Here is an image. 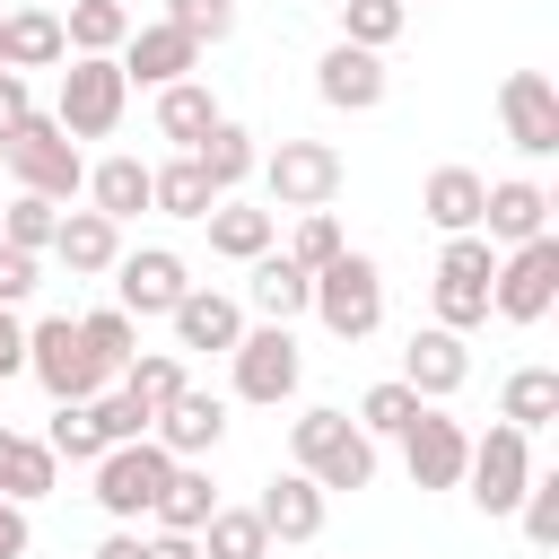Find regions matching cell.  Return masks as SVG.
Masks as SVG:
<instances>
[{
    "label": "cell",
    "instance_id": "cell-1",
    "mask_svg": "<svg viewBox=\"0 0 559 559\" xmlns=\"http://www.w3.org/2000/svg\"><path fill=\"white\" fill-rule=\"evenodd\" d=\"M288 454H297V472L314 489H367L376 480V437L349 411H332V402H314V411L288 419Z\"/></svg>",
    "mask_w": 559,
    "mask_h": 559
},
{
    "label": "cell",
    "instance_id": "cell-2",
    "mask_svg": "<svg viewBox=\"0 0 559 559\" xmlns=\"http://www.w3.org/2000/svg\"><path fill=\"white\" fill-rule=\"evenodd\" d=\"M0 166L17 175V192H44V201H70V192L87 183L79 140H70L52 114H26L17 131H0Z\"/></svg>",
    "mask_w": 559,
    "mask_h": 559
},
{
    "label": "cell",
    "instance_id": "cell-3",
    "mask_svg": "<svg viewBox=\"0 0 559 559\" xmlns=\"http://www.w3.org/2000/svg\"><path fill=\"white\" fill-rule=\"evenodd\" d=\"M306 314H314L332 341H367V332L384 323V271H376V253H332V262L314 271Z\"/></svg>",
    "mask_w": 559,
    "mask_h": 559
},
{
    "label": "cell",
    "instance_id": "cell-4",
    "mask_svg": "<svg viewBox=\"0 0 559 559\" xmlns=\"http://www.w3.org/2000/svg\"><path fill=\"white\" fill-rule=\"evenodd\" d=\"M26 376H35L52 402H96V393H105V358L87 349L79 314H44V323L26 332Z\"/></svg>",
    "mask_w": 559,
    "mask_h": 559
},
{
    "label": "cell",
    "instance_id": "cell-5",
    "mask_svg": "<svg viewBox=\"0 0 559 559\" xmlns=\"http://www.w3.org/2000/svg\"><path fill=\"white\" fill-rule=\"evenodd\" d=\"M122 105H131V79H122V61H114V52H70L52 122H61L70 140H105V131L122 122Z\"/></svg>",
    "mask_w": 559,
    "mask_h": 559
},
{
    "label": "cell",
    "instance_id": "cell-6",
    "mask_svg": "<svg viewBox=\"0 0 559 559\" xmlns=\"http://www.w3.org/2000/svg\"><path fill=\"white\" fill-rule=\"evenodd\" d=\"M87 472H96V507H105L114 524H140V515L157 507V489H166L175 454H166L157 437H122V445H105Z\"/></svg>",
    "mask_w": 559,
    "mask_h": 559
},
{
    "label": "cell",
    "instance_id": "cell-7",
    "mask_svg": "<svg viewBox=\"0 0 559 559\" xmlns=\"http://www.w3.org/2000/svg\"><path fill=\"white\" fill-rule=\"evenodd\" d=\"M550 306H559V236L507 245L498 271H489V314H507V323H542Z\"/></svg>",
    "mask_w": 559,
    "mask_h": 559
},
{
    "label": "cell",
    "instance_id": "cell-8",
    "mask_svg": "<svg viewBox=\"0 0 559 559\" xmlns=\"http://www.w3.org/2000/svg\"><path fill=\"white\" fill-rule=\"evenodd\" d=\"M341 148L332 140H280L271 157H262V192H271V210H332V192H341Z\"/></svg>",
    "mask_w": 559,
    "mask_h": 559
},
{
    "label": "cell",
    "instance_id": "cell-9",
    "mask_svg": "<svg viewBox=\"0 0 559 559\" xmlns=\"http://www.w3.org/2000/svg\"><path fill=\"white\" fill-rule=\"evenodd\" d=\"M489 271H498V245L480 227L472 236H445V253H437V323L445 332L489 323Z\"/></svg>",
    "mask_w": 559,
    "mask_h": 559
},
{
    "label": "cell",
    "instance_id": "cell-10",
    "mask_svg": "<svg viewBox=\"0 0 559 559\" xmlns=\"http://www.w3.org/2000/svg\"><path fill=\"white\" fill-rule=\"evenodd\" d=\"M463 480H472L480 515H515V498L533 480V437L507 428V419H489V437H472V454H463Z\"/></svg>",
    "mask_w": 559,
    "mask_h": 559
},
{
    "label": "cell",
    "instance_id": "cell-11",
    "mask_svg": "<svg viewBox=\"0 0 559 559\" xmlns=\"http://www.w3.org/2000/svg\"><path fill=\"white\" fill-rule=\"evenodd\" d=\"M236 402H288L297 393V376H306V358H297V332L288 323H262V332H236Z\"/></svg>",
    "mask_w": 559,
    "mask_h": 559
},
{
    "label": "cell",
    "instance_id": "cell-12",
    "mask_svg": "<svg viewBox=\"0 0 559 559\" xmlns=\"http://www.w3.org/2000/svg\"><path fill=\"white\" fill-rule=\"evenodd\" d=\"M463 454H472V428L445 419L437 402H419L411 428H402V472H411V489H463Z\"/></svg>",
    "mask_w": 559,
    "mask_h": 559
},
{
    "label": "cell",
    "instance_id": "cell-13",
    "mask_svg": "<svg viewBox=\"0 0 559 559\" xmlns=\"http://www.w3.org/2000/svg\"><path fill=\"white\" fill-rule=\"evenodd\" d=\"M183 288H192L183 253H166V245L114 253V306H122L131 323H148V314H175V297H183Z\"/></svg>",
    "mask_w": 559,
    "mask_h": 559
},
{
    "label": "cell",
    "instance_id": "cell-14",
    "mask_svg": "<svg viewBox=\"0 0 559 559\" xmlns=\"http://www.w3.org/2000/svg\"><path fill=\"white\" fill-rule=\"evenodd\" d=\"M498 114H507V140H515L524 157H559V87H550L542 70H507Z\"/></svg>",
    "mask_w": 559,
    "mask_h": 559
},
{
    "label": "cell",
    "instance_id": "cell-15",
    "mask_svg": "<svg viewBox=\"0 0 559 559\" xmlns=\"http://www.w3.org/2000/svg\"><path fill=\"white\" fill-rule=\"evenodd\" d=\"M114 61H122V79H131V87H175V79H192V70H201V44H192L183 26H166V17H157V26H131Z\"/></svg>",
    "mask_w": 559,
    "mask_h": 559
},
{
    "label": "cell",
    "instance_id": "cell-16",
    "mask_svg": "<svg viewBox=\"0 0 559 559\" xmlns=\"http://www.w3.org/2000/svg\"><path fill=\"white\" fill-rule=\"evenodd\" d=\"M463 376H472V349H463V332H445V323L411 332V349H402V384H411L419 402H445V393H463Z\"/></svg>",
    "mask_w": 559,
    "mask_h": 559
},
{
    "label": "cell",
    "instance_id": "cell-17",
    "mask_svg": "<svg viewBox=\"0 0 559 559\" xmlns=\"http://www.w3.org/2000/svg\"><path fill=\"white\" fill-rule=\"evenodd\" d=\"M148 437H157L175 463H201V454L227 437V402H218V393H201V384H183V393L157 411V428H148Z\"/></svg>",
    "mask_w": 559,
    "mask_h": 559
},
{
    "label": "cell",
    "instance_id": "cell-18",
    "mask_svg": "<svg viewBox=\"0 0 559 559\" xmlns=\"http://www.w3.org/2000/svg\"><path fill=\"white\" fill-rule=\"evenodd\" d=\"M314 96L341 105V114L384 105V52H367V44H332V52L314 61Z\"/></svg>",
    "mask_w": 559,
    "mask_h": 559
},
{
    "label": "cell",
    "instance_id": "cell-19",
    "mask_svg": "<svg viewBox=\"0 0 559 559\" xmlns=\"http://www.w3.org/2000/svg\"><path fill=\"white\" fill-rule=\"evenodd\" d=\"M480 236L507 253V245H533V236H550V192L542 183H524V175H507V183H489V201H480Z\"/></svg>",
    "mask_w": 559,
    "mask_h": 559
},
{
    "label": "cell",
    "instance_id": "cell-20",
    "mask_svg": "<svg viewBox=\"0 0 559 559\" xmlns=\"http://www.w3.org/2000/svg\"><path fill=\"white\" fill-rule=\"evenodd\" d=\"M323 498H332V489H314V480L288 463V472L253 498V515H262V533H271V542H314V533H323Z\"/></svg>",
    "mask_w": 559,
    "mask_h": 559
},
{
    "label": "cell",
    "instance_id": "cell-21",
    "mask_svg": "<svg viewBox=\"0 0 559 559\" xmlns=\"http://www.w3.org/2000/svg\"><path fill=\"white\" fill-rule=\"evenodd\" d=\"M0 61H9V70H61V61H70L61 9H9V17H0Z\"/></svg>",
    "mask_w": 559,
    "mask_h": 559
},
{
    "label": "cell",
    "instance_id": "cell-22",
    "mask_svg": "<svg viewBox=\"0 0 559 559\" xmlns=\"http://www.w3.org/2000/svg\"><path fill=\"white\" fill-rule=\"evenodd\" d=\"M480 201H489V175H472V166H437L419 183V210H428L437 236H472L480 227Z\"/></svg>",
    "mask_w": 559,
    "mask_h": 559
},
{
    "label": "cell",
    "instance_id": "cell-23",
    "mask_svg": "<svg viewBox=\"0 0 559 559\" xmlns=\"http://www.w3.org/2000/svg\"><path fill=\"white\" fill-rule=\"evenodd\" d=\"M166 323H175V349H236L245 306H236V297H218V288H183Z\"/></svg>",
    "mask_w": 559,
    "mask_h": 559
},
{
    "label": "cell",
    "instance_id": "cell-24",
    "mask_svg": "<svg viewBox=\"0 0 559 559\" xmlns=\"http://www.w3.org/2000/svg\"><path fill=\"white\" fill-rule=\"evenodd\" d=\"M52 480H61V454H52L44 437H26V428L0 419V498L35 507V498H52Z\"/></svg>",
    "mask_w": 559,
    "mask_h": 559
},
{
    "label": "cell",
    "instance_id": "cell-25",
    "mask_svg": "<svg viewBox=\"0 0 559 559\" xmlns=\"http://www.w3.org/2000/svg\"><path fill=\"white\" fill-rule=\"evenodd\" d=\"M218 201H227V192L201 175V157H192V148H175L166 166H148V210H166V218H210Z\"/></svg>",
    "mask_w": 559,
    "mask_h": 559
},
{
    "label": "cell",
    "instance_id": "cell-26",
    "mask_svg": "<svg viewBox=\"0 0 559 559\" xmlns=\"http://www.w3.org/2000/svg\"><path fill=\"white\" fill-rule=\"evenodd\" d=\"M52 253L70 262V280H96V271H114V253H122V227H114L105 210H61V227H52Z\"/></svg>",
    "mask_w": 559,
    "mask_h": 559
},
{
    "label": "cell",
    "instance_id": "cell-27",
    "mask_svg": "<svg viewBox=\"0 0 559 559\" xmlns=\"http://www.w3.org/2000/svg\"><path fill=\"white\" fill-rule=\"evenodd\" d=\"M245 297H253V314H262V323H297V314H306V297H314V271H306V262H288V253H253Z\"/></svg>",
    "mask_w": 559,
    "mask_h": 559
},
{
    "label": "cell",
    "instance_id": "cell-28",
    "mask_svg": "<svg viewBox=\"0 0 559 559\" xmlns=\"http://www.w3.org/2000/svg\"><path fill=\"white\" fill-rule=\"evenodd\" d=\"M192 157H201V175H210L218 192H236V183H245V175L262 166V148H253V131H245V122H227V114H218V122H210V131L192 140Z\"/></svg>",
    "mask_w": 559,
    "mask_h": 559
},
{
    "label": "cell",
    "instance_id": "cell-29",
    "mask_svg": "<svg viewBox=\"0 0 559 559\" xmlns=\"http://www.w3.org/2000/svg\"><path fill=\"white\" fill-rule=\"evenodd\" d=\"M210 507H218V489H210V472H201V463H175L148 515H157V533H201V524H210Z\"/></svg>",
    "mask_w": 559,
    "mask_h": 559
},
{
    "label": "cell",
    "instance_id": "cell-30",
    "mask_svg": "<svg viewBox=\"0 0 559 559\" xmlns=\"http://www.w3.org/2000/svg\"><path fill=\"white\" fill-rule=\"evenodd\" d=\"M201 227H210V253H227V262H253V253H271V236H280V218H271V210H245V201H218Z\"/></svg>",
    "mask_w": 559,
    "mask_h": 559
},
{
    "label": "cell",
    "instance_id": "cell-31",
    "mask_svg": "<svg viewBox=\"0 0 559 559\" xmlns=\"http://www.w3.org/2000/svg\"><path fill=\"white\" fill-rule=\"evenodd\" d=\"M498 419H507V428H524V437H533V428H550V419H559V367H515V376H507V393H498Z\"/></svg>",
    "mask_w": 559,
    "mask_h": 559
},
{
    "label": "cell",
    "instance_id": "cell-32",
    "mask_svg": "<svg viewBox=\"0 0 559 559\" xmlns=\"http://www.w3.org/2000/svg\"><path fill=\"white\" fill-rule=\"evenodd\" d=\"M218 122V96L201 87V79H175V87H157V140H175V148H192L201 131Z\"/></svg>",
    "mask_w": 559,
    "mask_h": 559
},
{
    "label": "cell",
    "instance_id": "cell-33",
    "mask_svg": "<svg viewBox=\"0 0 559 559\" xmlns=\"http://www.w3.org/2000/svg\"><path fill=\"white\" fill-rule=\"evenodd\" d=\"M87 201L122 227V218H140L148 210V166L140 157H105V166H87Z\"/></svg>",
    "mask_w": 559,
    "mask_h": 559
},
{
    "label": "cell",
    "instance_id": "cell-34",
    "mask_svg": "<svg viewBox=\"0 0 559 559\" xmlns=\"http://www.w3.org/2000/svg\"><path fill=\"white\" fill-rule=\"evenodd\" d=\"M192 542H201V559H271V533L253 507H210V524Z\"/></svg>",
    "mask_w": 559,
    "mask_h": 559
},
{
    "label": "cell",
    "instance_id": "cell-35",
    "mask_svg": "<svg viewBox=\"0 0 559 559\" xmlns=\"http://www.w3.org/2000/svg\"><path fill=\"white\" fill-rule=\"evenodd\" d=\"M183 384H192V376H183V358H175V349H140V358L122 367V393L148 411V428H157V411H166Z\"/></svg>",
    "mask_w": 559,
    "mask_h": 559
},
{
    "label": "cell",
    "instance_id": "cell-36",
    "mask_svg": "<svg viewBox=\"0 0 559 559\" xmlns=\"http://www.w3.org/2000/svg\"><path fill=\"white\" fill-rule=\"evenodd\" d=\"M61 35H70V52H122L131 9H122V0H70V9H61Z\"/></svg>",
    "mask_w": 559,
    "mask_h": 559
},
{
    "label": "cell",
    "instance_id": "cell-37",
    "mask_svg": "<svg viewBox=\"0 0 559 559\" xmlns=\"http://www.w3.org/2000/svg\"><path fill=\"white\" fill-rule=\"evenodd\" d=\"M52 227H61V201H44V192H9L0 201V245L52 253Z\"/></svg>",
    "mask_w": 559,
    "mask_h": 559
},
{
    "label": "cell",
    "instance_id": "cell-38",
    "mask_svg": "<svg viewBox=\"0 0 559 559\" xmlns=\"http://www.w3.org/2000/svg\"><path fill=\"white\" fill-rule=\"evenodd\" d=\"M44 445H52L61 463H96V454H105L96 402H52V428H44Z\"/></svg>",
    "mask_w": 559,
    "mask_h": 559
},
{
    "label": "cell",
    "instance_id": "cell-39",
    "mask_svg": "<svg viewBox=\"0 0 559 559\" xmlns=\"http://www.w3.org/2000/svg\"><path fill=\"white\" fill-rule=\"evenodd\" d=\"M79 332H87V349L105 358V376H122V367L140 358V323H131L122 306H96V314H79Z\"/></svg>",
    "mask_w": 559,
    "mask_h": 559
},
{
    "label": "cell",
    "instance_id": "cell-40",
    "mask_svg": "<svg viewBox=\"0 0 559 559\" xmlns=\"http://www.w3.org/2000/svg\"><path fill=\"white\" fill-rule=\"evenodd\" d=\"M402 26H411V9H402V0H341V44H367V52H384Z\"/></svg>",
    "mask_w": 559,
    "mask_h": 559
},
{
    "label": "cell",
    "instance_id": "cell-41",
    "mask_svg": "<svg viewBox=\"0 0 559 559\" xmlns=\"http://www.w3.org/2000/svg\"><path fill=\"white\" fill-rule=\"evenodd\" d=\"M411 411H419V393H411L402 376H384V384H367V393H358V428H367V437H402V428H411Z\"/></svg>",
    "mask_w": 559,
    "mask_h": 559
},
{
    "label": "cell",
    "instance_id": "cell-42",
    "mask_svg": "<svg viewBox=\"0 0 559 559\" xmlns=\"http://www.w3.org/2000/svg\"><path fill=\"white\" fill-rule=\"evenodd\" d=\"M515 515H524V542L533 550H559V472H533L524 498H515Z\"/></svg>",
    "mask_w": 559,
    "mask_h": 559
},
{
    "label": "cell",
    "instance_id": "cell-43",
    "mask_svg": "<svg viewBox=\"0 0 559 559\" xmlns=\"http://www.w3.org/2000/svg\"><path fill=\"white\" fill-rule=\"evenodd\" d=\"M332 253H349V236H341V218H332V210H297V236H288V262H306V271H323Z\"/></svg>",
    "mask_w": 559,
    "mask_h": 559
},
{
    "label": "cell",
    "instance_id": "cell-44",
    "mask_svg": "<svg viewBox=\"0 0 559 559\" xmlns=\"http://www.w3.org/2000/svg\"><path fill=\"white\" fill-rule=\"evenodd\" d=\"M166 26H183L192 44H218L236 26V0H166Z\"/></svg>",
    "mask_w": 559,
    "mask_h": 559
},
{
    "label": "cell",
    "instance_id": "cell-45",
    "mask_svg": "<svg viewBox=\"0 0 559 559\" xmlns=\"http://www.w3.org/2000/svg\"><path fill=\"white\" fill-rule=\"evenodd\" d=\"M96 428H105V445H122V437H148V411L114 384V393H96Z\"/></svg>",
    "mask_w": 559,
    "mask_h": 559
},
{
    "label": "cell",
    "instance_id": "cell-46",
    "mask_svg": "<svg viewBox=\"0 0 559 559\" xmlns=\"http://www.w3.org/2000/svg\"><path fill=\"white\" fill-rule=\"evenodd\" d=\"M44 253H26V245H0V306H26L35 288H44V271H35Z\"/></svg>",
    "mask_w": 559,
    "mask_h": 559
},
{
    "label": "cell",
    "instance_id": "cell-47",
    "mask_svg": "<svg viewBox=\"0 0 559 559\" xmlns=\"http://www.w3.org/2000/svg\"><path fill=\"white\" fill-rule=\"evenodd\" d=\"M9 376H26V323H17V306H0V384Z\"/></svg>",
    "mask_w": 559,
    "mask_h": 559
},
{
    "label": "cell",
    "instance_id": "cell-48",
    "mask_svg": "<svg viewBox=\"0 0 559 559\" xmlns=\"http://www.w3.org/2000/svg\"><path fill=\"white\" fill-rule=\"evenodd\" d=\"M26 114H35V96H26V79H17V70H0V131H17Z\"/></svg>",
    "mask_w": 559,
    "mask_h": 559
},
{
    "label": "cell",
    "instance_id": "cell-49",
    "mask_svg": "<svg viewBox=\"0 0 559 559\" xmlns=\"http://www.w3.org/2000/svg\"><path fill=\"white\" fill-rule=\"evenodd\" d=\"M26 542H35V533H26V507L0 498V559H26Z\"/></svg>",
    "mask_w": 559,
    "mask_h": 559
},
{
    "label": "cell",
    "instance_id": "cell-50",
    "mask_svg": "<svg viewBox=\"0 0 559 559\" xmlns=\"http://www.w3.org/2000/svg\"><path fill=\"white\" fill-rule=\"evenodd\" d=\"M140 559H201V542H192V533H148Z\"/></svg>",
    "mask_w": 559,
    "mask_h": 559
},
{
    "label": "cell",
    "instance_id": "cell-51",
    "mask_svg": "<svg viewBox=\"0 0 559 559\" xmlns=\"http://www.w3.org/2000/svg\"><path fill=\"white\" fill-rule=\"evenodd\" d=\"M96 559H140V533H131V524H114V533L96 542Z\"/></svg>",
    "mask_w": 559,
    "mask_h": 559
},
{
    "label": "cell",
    "instance_id": "cell-52",
    "mask_svg": "<svg viewBox=\"0 0 559 559\" xmlns=\"http://www.w3.org/2000/svg\"><path fill=\"white\" fill-rule=\"evenodd\" d=\"M402 9H419V0H402Z\"/></svg>",
    "mask_w": 559,
    "mask_h": 559
},
{
    "label": "cell",
    "instance_id": "cell-53",
    "mask_svg": "<svg viewBox=\"0 0 559 559\" xmlns=\"http://www.w3.org/2000/svg\"><path fill=\"white\" fill-rule=\"evenodd\" d=\"M0 70H9V61H0Z\"/></svg>",
    "mask_w": 559,
    "mask_h": 559
}]
</instances>
